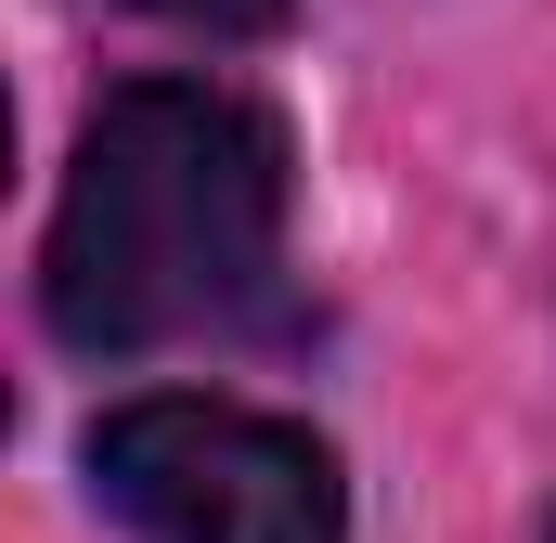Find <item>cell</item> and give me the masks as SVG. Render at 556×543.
<instances>
[{"label":"cell","instance_id":"cell-1","mask_svg":"<svg viewBox=\"0 0 556 543\" xmlns=\"http://www.w3.org/2000/svg\"><path fill=\"white\" fill-rule=\"evenodd\" d=\"M285 272V130L220 91V78H130L91 104L52 247H39V311L65 350L130 363L168 337L260 324Z\"/></svg>","mask_w":556,"mask_h":543},{"label":"cell","instance_id":"cell-2","mask_svg":"<svg viewBox=\"0 0 556 543\" xmlns=\"http://www.w3.org/2000/svg\"><path fill=\"white\" fill-rule=\"evenodd\" d=\"M91 492L130 543H350L337 453L260 402L142 389L91 427Z\"/></svg>","mask_w":556,"mask_h":543},{"label":"cell","instance_id":"cell-3","mask_svg":"<svg viewBox=\"0 0 556 543\" xmlns=\"http://www.w3.org/2000/svg\"><path fill=\"white\" fill-rule=\"evenodd\" d=\"M130 13H155V26H207V39H260V26L298 13V0H130Z\"/></svg>","mask_w":556,"mask_h":543},{"label":"cell","instance_id":"cell-4","mask_svg":"<svg viewBox=\"0 0 556 543\" xmlns=\"http://www.w3.org/2000/svg\"><path fill=\"white\" fill-rule=\"evenodd\" d=\"M544 543H556V531H544Z\"/></svg>","mask_w":556,"mask_h":543}]
</instances>
